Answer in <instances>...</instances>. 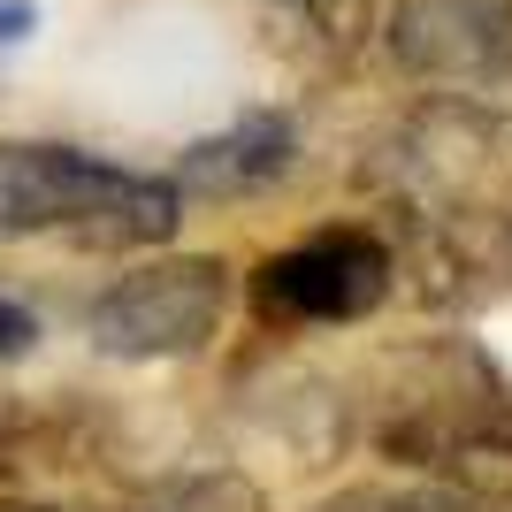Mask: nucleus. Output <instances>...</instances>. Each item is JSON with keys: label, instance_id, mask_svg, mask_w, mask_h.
I'll return each mask as SVG.
<instances>
[{"label": "nucleus", "instance_id": "4", "mask_svg": "<svg viewBox=\"0 0 512 512\" xmlns=\"http://www.w3.org/2000/svg\"><path fill=\"white\" fill-rule=\"evenodd\" d=\"M390 299V253L367 230H321L260 268V306L283 321H360Z\"/></svg>", "mask_w": 512, "mask_h": 512}, {"label": "nucleus", "instance_id": "1", "mask_svg": "<svg viewBox=\"0 0 512 512\" xmlns=\"http://www.w3.org/2000/svg\"><path fill=\"white\" fill-rule=\"evenodd\" d=\"M39 230H69L85 245H161L176 230V184L77 146H0V237Z\"/></svg>", "mask_w": 512, "mask_h": 512}, {"label": "nucleus", "instance_id": "2", "mask_svg": "<svg viewBox=\"0 0 512 512\" xmlns=\"http://www.w3.org/2000/svg\"><path fill=\"white\" fill-rule=\"evenodd\" d=\"M230 314V268L207 253L130 268L85 306V329L107 360H184Z\"/></svg>", "mask_w": 512, "mask_h": 512}, {"label": "nucleus", "instance_id": "6", "mask_svg": "<svg viewBox=\"0 0 512 512\" xmlns=\"http://www.w3.org/2000/svg\"><path fill=\"white\" fill-rule=\"evenodd\" d=\"M146 512H260V497L245 490L237 474H192V482L161 490Z\"/></svg>", "mask_w": 512, "mask_h": 512}, {"label": "nucleus", "instance_id": "8", "mask_svg": "<svg viewBox=\"0 0 512 512\" xmlns=\"http://www.w3.org/2000/svg\"><path fill=\"white\" fill-rule=\"evenodd\" d=\"M31 337H39V321L23 314L16 299H0V360H16V352H31Z\"/></svg>", "mask_w": 512, "mask_h": 512}, {"label": "nucleus", "instance_id": "7", "mask_svg": "<svg viewBox=\"0 0 512 512\" xmlns=\"http://www.w3.org/2000/svg\"><path fill=\"white\" fill-rule=\"evenodd\" d=\"M321 512H459V505H444V497H390V490H360V497H337V505H321Z\"/></svg>", "mask_w": 512, "mask_h": 512}, {"label": "nucleus", "instance_id": "9", "mask_svg": "<svg viewBox=\"0 0 512 512\" xmlns=\"http://www.w3.org/2000/svg\"><path fill=\"white\" fill-rule=\"evenodd\" d=\"M39 23V8L31 0H0V46H23V31Z\"/></svg>", "mask_w": 512, "mask_h": 512}, {"label": "nucleus", "instance_id": "5", "mask_svg": "<svg viewBox=\"0 0 512 512\" xmlns=\"http://www.w3.org/2000/svg\"><path fill=\"white\" fill-rule=\"evenodd\" d=\"M291 169V123L283 115H245V123L214 130V138H199L192 153H184V169H176V192H260L268 176Z\"/></svg>", "mask_w": 512, "mask_h": 512}, {"label": "nucleus", "instance_id": "3", "mask_svg": "<svg viewBox=\"0 0 512 512\" xmlns=\"http://www.w3.org/2000/svg\"><path fill=\"white\" fill-rule=\"evenodd\" d=\"M390 54L421 85L482 92L512 77V8L505 0H398Z\"/></svg>", "mask_w": 512, "mask_h": 512}]
</instances>
